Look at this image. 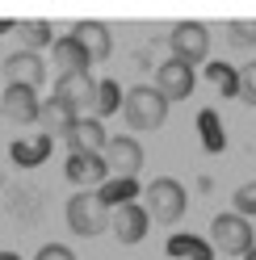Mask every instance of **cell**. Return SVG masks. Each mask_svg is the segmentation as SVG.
<instances>
[{
  "label": "cell",
  "mask_w": 256,
  "mask_h": 260,
  "mask_svg": "<svg viewBox=\"0 0 256 260\" xmlns=\"http://www.w3.org/2000/svg\"><path fill=\"white\" fill-rule=\"evenodd\" d=\"M122 113H126V122L135 130H159L164 118H168V96L159 88H151V84H139V88L126 92Z\"/></svg>",
  "instance_id": "cell-1"
},
{
  "label": "cell",
  "mask_w": 256,
  "mask_h": 260,
  "mask_svg": "<svg viewBox=\"0 0 256 260\" xmlns=\"http://www.w3.org/2000/svg\"><path fill=\"white\" fill-rule=\"evenodd\" d=\"M68 226L76 235H84V239H97L101 231H109V206L101 202V193L80 189L68 202Z\"/></svg>",
  "instance_id": "cell-2"
},
{
  "label": "cell",
  "mask_w": 256,
  "mask_h": 260,
  "mask_svg": "<svg viewBox=\"0 0 256 260\" xmlns=\"http://www.w3.org/2000/svg\"><path fill=\"white\" fill-rule=\"evenodd\" d=\"M210 243L218 252H227V256H248L256 248V231H252V218L244 214H214L210 222Z\"/></svg>",
  "instance_id": "cell-3"
},
{
  "label": "cell",
  "mask_w": 256,
  "mask_h": 260,
  "mask_svg": "<svg viewBox=\"0 0 256 260\" xmlns=\"http://www.w3.org/2000/svg\"><path fill=\"white\" fill-rule=\"evenodd\" d=\"M189 210V193L181 181H172V176H155V181L147 185V214L155 222H177L185 218Z\"/></svg>",
  "instance_id": "cell-4"
},
{
  "label": "cell",
  "mask_w": 256,
  "mask_h": 260,
  "mask_svg": "<svg viewBox=\"0 0 256 260\" xmlns=\"http://www.w3.org/2000/svg\"><path fill=\"white\" fill-rule=\"evenodd\" d=\"M168 46H172V59L181 63H202L206 55H210V29H206L202 21H177L168 34Z\"/></svg>",
  "instance_id": "cell-5"
},
{
  "label": "cell",
  "mask_w": 256,
  "mask_h": 260,
  "mask_svg": "<svg viewBox=\"0 0 256 260\" xmlns=\"http://www.w3.org/2000/svg\"><path fill=\"white\" fill-rule=\"evenodd\" d=\"M55 96L68 109H76V118H92V101H97V80L88 72H72L55 80Z\"/></svg>",
  "instance_id": "cell-6"
},
{
  "label": "cell",
  "mask_w": 256,
  "mask_h": 260,
  "mask_svg": "<svg viewBox=\"0 0 256 260\" xmlns=\"http://www.w3.org/2000/svg\"><path fill=\"white\" fill-rule=\"evenodd\" d=\"M147 206H139V202H126L118 210H109V231L118 235V243H139L143 235H147Z\"/></svg>",
  "instance_id": "cell-7"
},
{
  "label": "cell",
  "mask_w": 256,
  "mask_h": 260,
  "mask_svg": "<svg viewBox=\"0 0 256 260\" xmlns=\"http://www.w3.org/2000/svg\"><path fill=\"white\" fill-rule=\"evenodd\" d=\"M0 113H5L9 122H17V126H34V122H38V113H42V101H38V92H34V88L9 84L5 96H0Z\"/></svg>",
  "instance_id": "cell-8"
},
{
  "label": "cell",
  "mask_w": 256,
  "mask_h": 260,
  "mask_svg": "<svg viewBox=\"0 0 256 260\" xmlns=\"http://www.w3.org/2000/svg\"><path fill=\"white\" fill-rule=\"evenodd\" d=\"M194 84H198V76H194V68H189V63H181V59H164V63H159L155 88L164 92L168 101H185V96L194 92Z\"/></svg>",
  "instance_id": "cell-9"
},
{
  "label": "cell",
  "mask_w": 256,
  "mask_h": 260,
  "mask_svg": "<svg viewBox=\"0 0 256 260\" xmlns=\"http://www.w3.org/2000/svg\"><path fill=\"white\" fill-rule=\"evenodd\" d=\"M5 80L9 84H21V88H42V80H46V63L34 55V51H13L9 59H5Z\"/></svg>",
  "instance_id": "cell-10"
},
{
  "label": "cell",
  "mask_w": 256,
  "mask_h": 260,
  "mask_svg": "<svg viewBox=\"0 0 256 260\" xmlns=\"http://www.w3.org/2000/svg\"><path fill=\"white\" fill-rule=\"evenodd\" d=\"M68 181L80 189H101L109 181V164L105 155H88V151H72L68 155Z\"/></svg>",
  "instance_id": "cell-11"
},
{
  "label": "cell",
  "mask_w": 256,
  "mask_h": 260,
  "mask_svg": "<svg viewBox=\"0 0 256 260\" xmlns=\"http://www.w3.org/2000/svg\"><path fill=\"white\" fill-rule=\"evenodd\" d=\"M105 164H109V172L126 176V181H135L139 168H143V147H139L135 139L118 135V139H109V147H105Z\"/></svg>",
  "instance_id": "cell-12"
},
{
  "label": "cell",
  "mask_w": 256,
  "mask_h": 260,
  "mask_svg": "<svg viewBox=\"0 0 256 260\" xmlns=\"http://www.w3.org/2000/svg\"><path fill=\"white\" fill-rule=\"evenodd\" d=\"M72 38L88 51L92 63H101V59L114 55V34H109L105 21H76V25H72Z\"/></svg>",
  "instance_id": "cell-13"
},
{
  "label": "cell",
  "mask_w": 256,
  "mask_h": 260,
  "mask_svg": "<svg viewBox=\"0 0 256 260\" xmlns=\"http://www.w3.org/2000/svg\"><path fill=\"white\" fill-rule=\"evenodd\" d=\"M63 139H68L72 151H88V155H105V147H109V135H105L101 118H76V126Z\"/></svg>",
  "instance_id": "cell-14"
},
{
  "label": "cell",
  "mask_w": 256,
  "mask_h": 260,
  "mask_svg": "<svg viewBox=\"0 0 256 260\" xmlns=\"http://www.w3.org/2000/svg\"><path fill=\"white\" fill-rule=\"evenodd\" d=\"M51 59H55V68H59V76H72V72H88V51L80 46L72 34H63V38H55L51 42Z\"/></svg>",
  "instance_id": "cell-15"
},
{
  "label": "cell",
  "mask_w": 256,
  "mask_h": 260,
  "mask_svg": "<svg viewBox=\"0 0 256 260\" xmlns=\"http://www.w3.org/2000/svg\"><path fill=\"white\" fill-rule=\"evenodd\" d=\"M38 126H42V135H46V139H63V135L76 126V109H68L59 96H51V101H42Z\"/></svg>",
  "instance_id": "cell-16"
},
{
  "label": "cell",
  "mask_w": 256,
  "mask_h": 260,
  "mask_svg": "<svg viewBox=\"0 0 256 260\" xmlns=\"http://www.w3.org/2000/svg\"><path fill=\"white\" fill-rule=\"evenodd\" d=\"M97 193H101V202H105L109 210H118V206H126V202H135L139 185H135V181H126V176H114V181H105Z\"/></svg>",
  "instance_id": "cell-17"
},
{
  "label": "cell",
  "mask_w": 256,
  "mask_h": 260,
  "mask_svg": "<svg viewBox=\"0 0 256 260\" xmlns=\"http://www.w3.org/2000/svg\"><path fill=\"white\" fill-rule=\"evenodd\" d=\"M51 143H55V139L38 135L34 143H13V147H9V155L17 159V164H25V168H29V164H42V159L51 155Z\"/></svg>",
  "instance_id": "cell-18"
},
{
  "label": "cell",
  "mask_w": 256,
  "mask_h": 260,
  "mask_svg": "<svg viewBox=\"0 0 256 260\" xmlns=\"http://www.w3.org/2000/svg\"><path fill=\"white\" fill-rule=\"evenodd\" d=\"M126 101V92L118 88V80H97V101H92V118H105Z\"/></svg>",
  "instance_id": "cell-19"
},
{
  "label": "cell",
  "mask_w": 256,
  "mask_h": 260,
  "mask_svg": "<svg viewBox=\"0 0 256 260\" xmlns=\"http://www.w3.org/2000/svg\"><path fill=\"white\" fill-rule=\"evenodd\" d=\"M17 38H21V51L38 55V46H51V25L46 21H17Z\"/></svg>",
  "instance_id": "cell-20"
},
{
  "label": "cell",
  "mask_w": 256,
  "mask_h": 260,
  "mask_svg": "<svg viewBox=\"0 0 256 260\" xmlns=\"http://www.w3.org/2000/svg\"><path fill=\"white\" fill-rule=\"evenodd\" d=\"M206 76H210V84H218L227 96H239V72L222 68V63H210V68H206Z\"/></svg>",
  "instance_id": "cell-21"
},
{
  "label": "cell",
  "mask_w": 256,
  "mask_h": 260,
  "mask_svg": "<svg viewBox=\"0 0 256 260\" xmlns=\"http://www.w3.org/2000/svg\"><path fill=\"white\" fill-rule=\"evenodd\" d=\"M231 202H235V214H244V218H256V181L239 185Z\"/></svg>",
  "instance_id": "cell-22"
},
{
  "label": "cell",
  "mask_w": 256,
  "mask_h": 260,
  "mask_svg": "<svg viewBox=\"0 0 256 260\" xmlns=\"http://www.w3.org/2000/svg\"><path fill=\"white\" fill-rule=\"evenodd\" d=\"M239 101H244V105H256V59L239 68Z\"/></svg>",
  "instance_id": "cell-23"
},
{
  "label": "cell",
  "mask_w": 256,
  "mask_h": 260,
  "mask_svg": "<svg viewBox=\"0 0 256 260\" xmlns=\"http://www.w3.org/2000/svg\"><path fill=\"white\" fill-rule=\"evenodd\" d=\"M227 38H231V46H256V21H231Z\"/></svg>",
  "instance_id": "cell-24"
},
{
  "label": "cell",
  "mask_w": 256,
  "mask_h": 260,
  "mask_svg": "<svg viewBox=\"0 0 256 260\" xmlns=\"http://www.w3.org/2000/svg\"><path fill=\"white\" fill-rule=\"evenodd\" d=\"M34 260H76V252L68 248V243H46V248H38Z\"/></svg>",
  "instance_id": "cell-25"
},
{
  "label": "cell",
  "mask_w": 256,
  "mask_h": 260,
  "mask_svg": "<svg viewBox=\"0 0 256 260\" xmlns=\"http://www.w3.org/2000/svg\"><path fill=\"white\" fill-rule=\"evenodd\" d=\"M0 260H21V256L17 252H0Z\"/></svg>",
  "instance_id": "cell-26"
},
{
  "label": "cell",
  "mask_w": 256,
  "mask_h": 260,
  "mask_svg": "<svg viewBox=\"0 0 256 260\" xmlns=\"http://www.w3.org/2000/svg\"><path fill=\"white\" fill-rule=\"evenodd\" d=\"M5 29H13V21H0V34H5Z\"/></svg>",
  "instance_id": "cell-27"
},
{
  "label": "cell",
  "mask_w": 256,
  "mask_h": 260,
  "mask_svg": "<svg viewBox=\"0 0 256 260\" xmlns=\"http://www.w3.org/2000/svg\"><path fill=\"white\" fill-rule=\"evenodd\" d=\"M244 260H256V248H252V252H248V256H244Z\"/></svg>",
  "instance_id": "cell-28"
}]
</instances>
